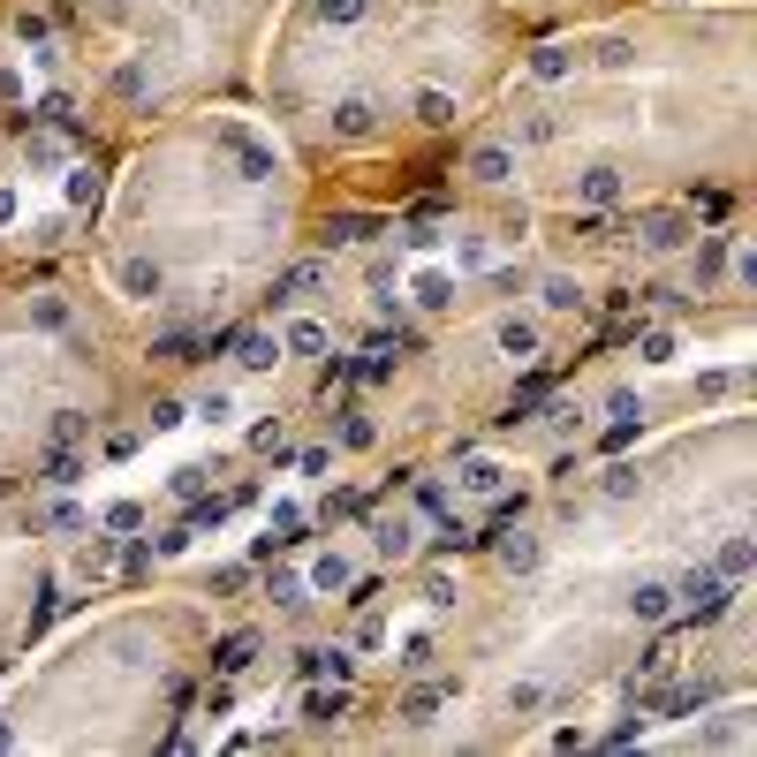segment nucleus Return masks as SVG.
Segmentation results:
<instances>
[{"mask_svg": "<svg viewBox=\"0 0 757 757\" xmlns=\"http://www.w3.org/2000/svg\"><path fill=\"white\" fill-rule=\"evenodd\" d=\"M757 0H636L523 39L440 190L523 220L750 205Z\"/></svg>", "mask_w": 757, "mask_h": 757, "instance_id": "1", "label": "nucleus"}, {"mask_svg": "<svg viewBox=\"0 0 757 757\" xmlns=\"http://www.w3.org/2000/svg\"><path fill=\"white\" fill-rule=\"evenodd\" d=\"M326 182L251 99H205L137 129L99 174L77 265L137 341L160 394L212 378L228 341L273 311Z\"/></svg>", "mask_w": 757, "mask_h": 757, "instance_id": "2", "label": "nucleus"}, {"mask_svg": "<svg viewBox=\"0 0 757 757\" xmlns=\"http://www.w3.org/2000/svg\"><path fill=\"white\" fill-rule=\"evenodd\" d=\"M523 39L501 0H281L251 61V107L326 198L410 205L440 190Z\"/></svg>", "mask_w": 757, "mask_h": 757, "instance_id": "3", "label": "nucleus"}, {"mask_svg": "<svg viewBox=\"0 0 757 757\" xmlns=\"http://www.w3.org/2000/svg\"><path fill=\"white\" fill-rule=\"evenodd\" d=\"M281 0H23L0 31L46 122L122 152L137 129L205 99H251V61Z\"/></svg>", "mask_w": 757, "mask_h": 757, "instance_id": "4", "label": "nucleus"}, {"mask_svg": "<svg viewBox=\"0 0 757 757\" xmlns=\"http://www.w3.org/2000/svg\"><path fill=\"white\" fill-rule=\"evenodd\" d=\"M220 606L144 591L77 622L16 689H0V750H168L220 667Z\"/></svg>", "mask_w": 757, "mask_h": 757, "instance_id": "5", "label": "nucleus"}, {"mask_svg": "<svg viewBox=\"0 0 757 757\" xmlns=\"http://www.w3.org/2000/svg\"><path fill=\"white\" fill-rule=\"evenodd\" d=\"M61 538L46 523L39 493H0V682L39 652L61 622Z\"/></svg>", "mask_w": 757, "mask_h": 757, "instance_id": "6", "label": "nucleus"}, {"mask_svg": "<svg viewBox=\"0 0 757 757\" xmlns=\"http://www.w3.org/2000/svg\"><path fill=\"white\" fill-rule=\"evenodd\" d=\"M39 122V99H31V69H23V53L8 46L0 31V160L23 144V129Z\"/></svg>", "mask_w": 757, "mask_h": 757, "instance_id": "7", "label": "nucleus"}, {"mask_svg": "<svg viewBox=\"0 0 757 757\" xmlns=\"http://www.w3.org/2000/svg\"><path fill=\"white\" fill-rule=\"evenodd\" d=\"M507 16L538 39V31H568V23H598V16H622L636 0H501Z\"/></svg>", "mask_w": 757, "mask_h": 757, "instance_id": "8", "label": "nucleus"}, {"mask_svg": "<svg viewBox=\"0 0 757 757\" xmlns=\"http://www.w3.org/2000/svg\"><path fill=\"white\" fill-rule=\"evenodd\" d=\"M0 8H23V0H0Z\"/></svg>", "mask_w": 757, "mask_h": 757, "instance_id": "9", "label": "nucleus"}, {"mask_svg": "<svg viewBox=\"0 0 757 757\" xmlns=\"http://www.w3.org/2000/svg\"><path fill=\"white\" fill-rule=\"evenodd\" d=\"M0 265H8V258H0Z\"/></svg>", "mask_w": 757, "mask_h": 757, "instance_id": "10", "label": "nucleus"}]
</instances>
